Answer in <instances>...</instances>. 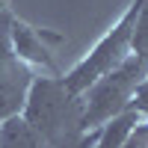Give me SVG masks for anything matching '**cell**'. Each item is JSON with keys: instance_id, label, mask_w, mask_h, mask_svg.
<instances>
[{"instance_id": "obj_7", "label": "cell", "mask_w": 148, "mask_h": 148, "mask_svg": "<svg viewBox=\"0 0 148 148\" xmlns=\"http://www.w3.org/2000/svg\"><path fill=\"white\" fill-rule=\"evenodd\" d=\"M0 148H45L21 116L0 121Z\"/></svg>"}, {"instance_id": "obj_3", "label": "cell", "mask_w": 148, "mask_h": 148, "mask_svg": "<svg viewBox=\"0 0 148 148\" xmlns=\"http://www.w3.org/2000/svg\"><path fill=\"white\" fill-rule=\"evenodd\" d=\"M145 6V0H133V3L121 12V18L110 27L101 39L95 42V47L86 53L77 65H74L68 74H62L65 86L74 92V95H83L92 83H98L104 74L116 71L125 56L130 53V39H133V30H136V18Z\"/></svg>"}, {"instance_id": "obj_4", "label": "cell", "mask_w": 148, "mask_h": 148, "mask_svg": "<svg viewBox=\"0 0 148 148\" xmlns=\"http://www.w3.org/2000/svg\"><path fill=\"white\" fill-rule=\"evenodd\" d=\"M9 21H12V9L6 6L0 12V121L21 116L24 104H27V92L36 80V74L12 51Z\"/></svg>"}, {"instance_id": "obj_5", "label": "cell", "mask_w": 148, "mask_h": 148, "mask_svg": "<svg viewBox=\"0 0 148 148\" xmlns=\"http://www.w3.org/2000/svg\"><path fill=\"white\" fill-rule=\"evenodd\" d=\"M9 39H12V51H15V56H18L30 71L39 68L42 74H47V77H62V71H59L56 59H53V53H51L53 45H62V42H65L62 33L39 30V27L27 24L24 18H18L15 12H12Z\"/></svg>"}, {"instance_id": "obj_10", "label": "cell", "mask_w": 148, "mask_h": 148, "mask_svg": "<svg viewBox=\"0 0 148 148\" xmlns=\"http://www.w3.org/2000/svg\"><path fill=\"white\" fill-rule=\"evenodd\" d=\"M6 6H9V3H6V0H0V12H3V9H6Z\"/></svg>"}, {"instance_id": "obj_9", "label": "cell", "mask_w": 148, "mask_h": 148, "mask_svg": "<svg viewBox=\"0 0 148 148\" xmlns=\"http://www.w3.org/2000/svg\"><path fill=\"white\" fill-rule=\"evenodd\" d=\"M121 148H148V119H142L139 125H133V130L127 133V139Z\"/></svg>"}, {"instance_id": "obj_2", "label": "cell", "mask_w": 148, "mask_h": 148, "mask_svg": "<svg viewBox=\"0 0 148 148\" xmlns=\"http://www.w3.org/2000/svg\"><path fill=\"white\" fill-rule=\"evenodd\" d=\"M21 119L30 125V130L45 148L62 145L83 133V98L74 95L62 77L42 74L27 92Z\"/></svg>"}, {"instance_id": "obj_6", "label": "cell", "mask_w": 148, "mask_h": 148, "mask_svg": "<svg viewBox=\"0 0 148 148\" xmlns=\"http://www.w3.org/2000/svg\"><path fill=\"white\" fill-rule=\"evenodd\" d=\"M139 116L133 110H121L119 116L107 119L101 127H98V139H95V148H121L127 139V133L133 130V125H139Z\"/></svg>"}, {"instance_id": "obj_8", "label": "cell", "mask_w": 148, "mask_h": 148, "mask_svg": "<svg viewBox=\"0 0 148 148\" xmlns=\"http://www.w3.org/2000/svg\"><path fill=\"white\" fill-rule=\"evenodd\" d=\"M127 110H133V113H136L139 119H148V74L142 77V83L136 86V92H133V98H130Z\"/></svg>"}, {"instance_id": "obj_1", "label": "cell", "mask_w": 148, "mask_h": 148, "mask_svg": "<svg viewBox=\"0 0 148 148\" xmlns=\"http://www.w3.org/2000/svg\"><path fill=\"white\" fill-rule=\"evenodd\" d=\"M148 74V0L136 18V30L130 39V53L125 56L116 71L104 74L98 83H92L80 98H83V130L101 127L107 119L119 116L127 110L136 86Z\"/></svg>"}]
</instances>
